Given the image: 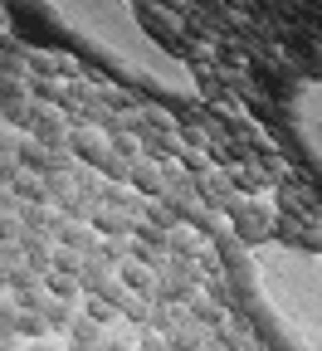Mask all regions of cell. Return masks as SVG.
I'll return each instance as SVG.
<instances>
[{
    "mask_svg": "<svg viewBox=\"0 0 322 351\" xmlns=\"http://www.w3.org/2000/svg\"><path fill=\"white\" fill-rule=\"evenodd\" d=\"M44 15H49L59 29H69L73 39H83L93 54L113 59L117 69H127L132 78L161 88V93H181V98L200 93L196 73L176 54H166L161 44L142 29L137 10L122 5V0H108V5H98V0H64V5H49Z\"/></svg>",
    "mask_w": 322,
    "mask_h": 351,
    "instance_id": "obj_1",
    "label": "cell"
},
{
    "mask_svg": "<svg viewBox=\"0 0 322 351\" xmlns=\"http://www.w3.org/2000/svg\"><path fill=\"white\" fill-rule=\"evenodd\" d=\"M249 293L268 313V327L293 351H322V254L288 244L244 249Z\"/></svg>",
    "mask_w": 322,
    "mask_h": 351,
    "instance_id": "obj_2",
    "label": "cell"
},
{
    "mask_svg": "<svg viewBox=\"0 0 322 351\" xmlns=\"http://www.w3.org/2000/svg\"><path fill=\"white\" fill-rule=\"evenodd\" d=\"M293 127L303 147L312 152V161L322 166V83H303L293 93Z\"/></svg>",
    "mask_w": 322,
    "mask_h": 351,
    "instance_id": "obj_3",
    "label": "cell"
},
{
    "mask_svg": "<svg viewBox=\"0 0 322 351\" xmlns=\"http://www.w3.org/2000/svg\"><path fill=\"white\" fill-rule=\"evenodd\" d=\"M59 249H69L78 258H93L98 254V230L93 225H78V219H64V225H59Z\"/></svg>",
    "mask_w": 322,
    "mask_h": 351,
    "instance_id": "obj_4",
    "label": "cell"
},
{
    "mask_svg": "<svg viewBox=\"0 0 322 351\" xmlns=\"http://www.w3.org/2000/svg\"><path fill=\"white\" fill-rule=\"evenodd\" d=\"M117 278H122V288H127L132 298H152V293H157V274H152V263L127 258L122 269H117Z\"/></svg>",
    "mask_w": 322,
    "mask_h": 351,
    "instance_id": "obj_5",
    "label": "cell"
},
{
    "mask_svg": "<svg viewBox=\"0 0 322 351\" xmlns=\"http://www.w3.org/2000/svg\"><path fill=\"white\" fill-rule=\"evenodd\" d=\"M69 147H73V152H83L88 161H98V166H108V161H113V156H108V142L98 137L93 127H73V132H69Z\"/></svg>",
    "mask_w": 322,
    "mask_h": 351,
    "instance_id": "obj_6",
    "label": "cell"
},
{
    "mask_svg": "<svg viewBox=\"0 0 322 351\" xmlns=\"http://www.w3.org/2000/svg\"><path fill=\"white\" fill-rule=\"evenodd\" d=\"M83 317L98 322V327H117V307L103 302V298H83Z\"/></svg>",
    "mask_w": 322,
    "mask_h": 351,
    "instance_id": "obj_7",
    "label": "cell"
},
{
    "mask_svg": "<svg viewBox=\"0 0 322 351\" xmlns=\"http://www.w3.org/2000/svg\"><path fill=\"white\" fill-rule=\"evenodd\" d=\"M166 244H171L176 254H181V249H186V254H205V239H200L196 230H181V225H176L171 234H166Z\"/></svg>",
    "mask_w": 322,
    "mask_h": 351,
    "instance_id": "obj_8",
    "label": "cell"
},
{
    "mask_svg": "<svg viewBox=\"0 0 322 351\" xmlns=\"http://www.w3.org/2000/svg\"><path fill=\"white\" fill-rule=\"evenodd\" d=\"M93 230H98V234H113V239H122L132 225H127L122 215H98V219H93Z\"/></svg>",
    "mask_w": 322,
    "mask_h": 351,
    "instance_id": "obj_9",
    "label": "cell"
},
{
    "mask_svg": "<svg viewBox=\"0 0 322 351\" xmlns=\"http://www.w3.org/2000/svg\"><path fill=\"white\" fill-rule=\"evenodd\" d=\"M132 181H137V186H142V191H152V195L161 191V176H157L152 166H142V161H137V166H132Z\"/></svg>",
    "mask_w": 322,
    "mask_h": 351,
    "instance_id": "obj_10",
    "label": "cell"
},
{
    "mask_svg": "<svg viewBox=\"0 0 322 351\" xmlns=\"http://www.w3.org/2000/svg\"><path fill=\"white\" fill-rule=\"evenodd\" d=\"M25 254H30V263H34V269H49V258H54L49 249L39 244V234H30V239H25Z\"/></svg>",
    "mask_w": 322,
    "mask_h": 351,
    "instance_id": "obj_11",
    "label": "cell"
}]
</instances>
